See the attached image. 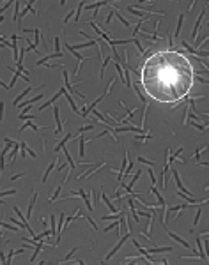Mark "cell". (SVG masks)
<instances>
[{"label": "cell", "mask_w": 209, "mask_h": 265, "mask_svg": "<svg viewBox=\"0 0 209 265\" xmlns=\"http://www.w3.org/2000/svg\"><path fill=\"white\" fill-rule=\"evenodd\" d=\"M195 69L183 51L163 49L145 59L140 71V83L145 94L158 102H177L193 88Z\"/></svg>", "instance_id": "6da1fadb"}, {"label": "cell", "mask_w": 209, "mask_h": 265, "mask_svg": "<svg viewBox=\"0 0 209 265\" xmlns=\"http://www.w3.org/2000/svg\"><path fill=\"white\" fill-rule=\"evenodd\" d=\"M36 200H37V191L34 193V198L30 200V205H28V212H27V218H30V214H32V208H34V203H36Z\"/></svg>", "instance_id": "7a4b0ae2"}, {"label": "cell", "mask_w": 209, "mask_h": 265, "mask_svg": "<svg viewBox=\"0 0 209 265\" xmlns=\"http://www.w3.org/2000/svg\"><path fill=\"white\" fill-rule=\"evenodd\" d=\"M55 120H57V133H60L62 131V126H60V113H59V108H57V106H55Z\"/></svg>", "instance_id": "3957f363"}, {"label": "cell", "mask_w": 209, "mask_h": 265, "mask_svg": "<svg viewBox=\"0 0 209 265\" xmlns=\"http://www.w3.org/2000/svg\"><path fill=\"white\" fill-rule=\"evenodd\" d=\"M71 136H73V134H68V136H66V138H64V140H62V141L57 145V147H55V152H60V148H62V147H66V141H68Z\"/></svg>", "instance_id": "277c9868"}, {"label": "cell", "mask_w": 209, "mask_h": 265, "mask_svg": "<svg viewBox=\"0 0 209 265\" xmlns=\"http://www.w3.org/2000/svg\"><path fill=\"white\" fill-rule=\"evenodd\" d=\"M168 235H170V237H172V239H174V240H177V242H179V244H183V246H184V247H190V246H188V242H186V240H183V239H179V237H177V235H176V233H172V232H170V233H168Z\"/></svg>", "instance_id": "5b68a950"}, {"label": "cell", "mask_w": 209, "mask_h": 265, "mask_svg": "<svg viewBox=\"0 0 209 265\" xmlns=\"http://www.w3.org/2000/svg\"><path fill=\"white\" fill-rule=\"evenodd\" d=\"M30 90H32V88H30V87H28V88H27V90H25V92H21V94H20V95H18V97H16V99H14V104H18V102H20V101H21V99H23V97H25V95H27V94H28V92H30Z\"/></svg>", "instance_id": "8992f818"}, {"label": "cell", "mask_w": 209, "mask_h": 265, "mask_svg": "<svg viewBox=\"0 0 209 265\" xmlns=\"http://www.w3.org/2000/svg\"><path fill=\"white\" fill-rule=\"evenodd\" d=\"M78 148H80V157H82V155L85 154V152H83V138H80V143H78Z\"/></svg>", "instance_id": "52a82bcc"}]
</instances>
